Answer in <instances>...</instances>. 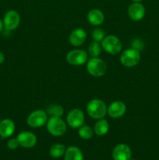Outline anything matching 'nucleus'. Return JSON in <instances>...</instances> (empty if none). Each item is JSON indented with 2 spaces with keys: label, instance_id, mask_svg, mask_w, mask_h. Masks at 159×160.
<instances>
[{
  "label": "nucleus",
  "instance_id": "nucleus-1",
  "mask_svg": "<svg viewBox=\"0 0 159 160\" xmlns=\"http://www.w3.org/2000/svg\"><path fill=\"white\" fill-rule=\"evenodd\" d=\"M86 111L90 117L94 120L104 118L107 114L108 107L104 101L99 98H94L87 103Z\"/></svg>",
  "mask_w": 159,
  "mask_h": 160
},
{
  "label": "nucleus",
  "instance_id": "nucleus-2",
  "mask_svg": "<svg viewBox=\"0 0 159 160\" xmlns=\"http://www.w3.org/2000/svg\"><path fill=\"white\" fill-rule=\"evenodd\" d=\"M47 131L51 135L60 137L66 132V123L61 117H50L46 123Z\"/></svg>",
  "mask_w": 159,
  "mask_h": 160
},
{
  "label": "nucleus",
  "instance_id": "nucleus-3",
  "mask_svg": "<svg viewBox=\"0 0 159 160\" xmlns=\"http://www.w3.org/2000/svg\"><path fill=\"white\" fill-rule=\"evenodd\" d=\"M87 70L94 78L104 76L107 71V64L99 57H91L87 62Z\"/></svg>",
  "mask_w": 159,
  "mask_h": 160
},
{
  "label": "nucleus",
  "instance_id": "nucleus-4",
  "mask_svg": "<svg viewBox=\"0 0 159 160\" xmlns=\"http://www.w3.org/2000/svg\"><path fill=\"white\" fill-rule=\"evenodd\" d=\"M101 44L102 48L106 52L113 56L118 54L122 51L123 48L121 41L115 35L105 36Z\"/></svg>",
  "mask_w": 159,
  "mask_h": 160
},
{
  "label": "nucleus",
  "instance_id": "nucleus-5",
  "mask_svg": "<svg viewBox=\"0 0 159 160\" xmlns=\"http://www.w3.org/2000/svg\"><path fill=\"white\" fill-rule=\"evenodd\" d=\"M48 120V115L46 111L42 109H37L30 113L26 118V123L29 127L33 128H41L46 125Z\"/></svg>",
  "mask_w": 159,
  "mask_h": 160
},
{
  "label": "nucleus",
  "instance_id": "nucleus-6",
  "mask_svg": "<svg viewBox=\"0 0 159 160\" xmlns=\"http://www.w3.org/2000/svg\"><path fill=\"white\" fill-rule=\"evenodd\" d=\"M120 62L126 67H133L140 61V53L134 48L125 49L120 55Z\"/></svg>",
  "mask_w": 159,
  "mask_h": 160
},
{
  "label": "nucleus",
  "instance_id": "nucleus-7",
  "mask_svg": "<svg viewBox=\"0 0 159 160\" xmlns=\"http://www.w3.org/2000/svg\"><path fill=\"white\" fill-rule=\"evenodd\" d=\"M66 61L73 66H82L87 63L88 54L83 49H73L66 54Z\"/></svg>",
  "mask_w": 159,
  "mask_h": 160
},
{
  "label": "nucleus",
  "instance_id": "nucleus-8",
  "mask_svg": "<svg viewBox=\"0 0 159 160\" xmlns=\"http://www.w3.org/2000/svg\"><path fill=\"white\" fill-rule=\"evenodd\" d=\"M84 121H85V116L81 109H73L67 114L66 123L70 128L78 129L84 125Z\"/></svg>",
  "mask_w": 159,
  "mask_h": 160
},
{
  "label": "nucleus",
  "instance_id": "nucleus-9",
  "mask_svg": "<svg viewBox=\"0 0 159 160\" xmlns=\"http://www.w3.org/2000/svg\"><path fill=\"white\" fill-rule=\"evenodd\" d=\"M3 24L4 28L8 31L15 30L19 26L20 22V14L17 11L11 9L5 13L3 17Z\"/></svg>",
  "mask_w": 159,
  "mask_h": 160
},
{
  "label": "nucleus",
  "instance_id": "nucleus-10",
  "mask_svg": "<svg viewBox=\"0 0 159 160\" xmlns=\"http://www.w3.org/2000/svg\"><path fill=\"white\" fill-rule=\"evenodd\" d=\"M126 112V106L123 102L115 101L108 106L107 113L112 119H118L125 115Z\"/></svg>",
  "mask_w": 159,
  "mask_h": 160
},
{
  "label": "nucleus",
  "instance_id": "nucleus-11",
  "mask_svg": "<svg viewBox=\"0 0 159 160\" xmlns=\"http://www.w3.org/2000/svg\"><path fill=\"white\" fill-rule=\"evenodd\" d=\"M17 140L20 146L25 148H31L37 144V137L30 131H23L17 135Z\"/></svg>",
  "mask_w": 159,
  "mask_h": 160
},
{
  "label": "nucleus",
  "instance_id": "nucleus-12",
  "mask_svg": "<svg viewBox=\"0 0 159 160\" xmlns=\"http://www.w3.org/2000/svg\"><path fill=\"white\" fill-rule=\"evenodd\" d=\"M128 17L133 21H140L145 16V7L140 2H132L128 8Z\"/></svg>",
  "mask_w": 159,
  "mask_h": 160
},
{
  "label": "nucleus",
  "instance_id": "nucleus-13",
  "mask_svg": "<svg viewBox=\"0 0 159 160\" xmlns=\"http://www.w3.org/2000/svg\"><path fill=\"white\" fill-rule=\"evenodd\" d=\"M112 157L114 160H130L132 152L130 148L126 144H118L114 148Z\"/></svg>",
  "mask_w": 159,
  "mask_h": 160
},
{
  "label": "nucleus",
  "instance_id": "nucleus-14",
  "mask_svg": "<svg viewBox=\"0 0 159 160\" xmlns=\"http://www.w3.org/2000/svg\"><path fill=\"white\" fill-rule=\"evenodd\" d=\"M87 32L83 28H76L70 33L69 42L73 46L78 47L82 45L87 39Z\"/></svg>",
  "mask_w": 159,
  "mask_h": 160
},
{
  "label": "nucleus",
  "instance_id": "nucleus-15",
  "mask_svg": "<svg viewBox=\"0 0 159 160\" xmlns=\"http://www.w3.org/2000/svg\"><path fill=\"white\" fill-rule=\"evenodd\" d=\"M16 126L10 119H4L0 121V136L2 138H9L15 132Z\"/></svg>",
  "mask_w": 159,
  "mask_h": 160
},
{
  "label": "nucleus",
  "instance_id": "nucleus-16",
  "mask_svg": "<svg viewBox=\"0 0 159 160\" xmlns=\"http://www.w3.org/2000/svg\"><path fill=\"white\" fill-rule=\"evenodd\" d=\"M87 20L93 26H99L104 20V15L98 9H92L87 13Z\"/></svg>",
  "mask_w": 159,
  "mask_h": 160
},
{
  "label": "nucleus",
  "instance_id": "nucleus-17",
  "mask_svg": "<svg viewBox=\"0 0 159 160\" xmlns=\"http://www.w3.org/2000/svg\"><path fill=\"white\" fill-rule=\"evenodd\" d=\"M65 160H84L82 151L76 146H70L65 149Z\"/></svg>",
  "mask_w": 159,
  "mask_h": 160
},
{
  "label": "nucleus",
  "instance_id": "nucleus-18",
  "mask_svg": "<svg viewBox=\"0 0 159 160\" xmlns=\"http://www.w3.org/2000/svg\"><path fill=\"white\" fill-rule=\"evenodd\" d=\"M109 131V123L107 120L104 118L98 120V121L95 123L94 131V134L98 136H104L107 134Z\"/></svg>",
  "mask_w": 159,
  "mask_h": 160
},
{
  "label": "nucleus",
  "instance_id": "nucleus-19",
  "mask_svg": "<svg viewBox=\"0 0 159 160\" xmlns=\"http://www.w3.org/2000/svg\"><path fill=\"white\" fill-rule=\"evenodd\" d=\"M65 149L66 148H65V145L63 144H54L50 148V156L52 158H55V159H59V158H60L61 156H62L65 154Z\"/></svg>",
  "mask_w": 159,
  "mask_h": 160
},
{
  "label": "nucleus",
  "instance_id": "nucleus-20",
  "mask_svg": "<svg viewBox=\"0 0 159 160\" xmlns=\"http://www.w3.org/2000/svg\"><path fill=\"white\" fill-rule=\"evenodd\" d=\"M46 112L50 117H61L64 114V109L60 105L51 104L47 107Z\"/></svg>",
  "mask_w": 159,
  "mask_h": 160
},
{
  "label": "nucleus",
  "instance_id": "nucleus-21",
  "mask_svg": "<svg viewBox=\"0 0 159 160\" xmlns=\"http://www.w3.org/2000/svg\"><path fill=\"white\" fill-rule=\"evenodd\" d=\"M94 134V129H92L88 125L84 124L80 128H78V135L84 140H89V139L92 138Z\"/></svg>",
  "mask_w": 159,
  "mask_h": 160
},
{
  "label": "nucleus",
  "instance_id": "nucleus-22",
  "mask_svg": "<svg viewBox=\"0 0 159 160\" xmlns=\"http://www.w3.org/2000/svg\"><path fill=\"white\" fill-rule=\"evenodd\" d=\"M101 51H102V46L100 42H94L89 45L88 46V54L90 55L91 57H99L101 55Z\"/></svg>",
  "mask_w": 159,
  "mask_h": 160
},
{
  "label": "nucleus",
  "instance_id": "nucleus-23",
  "mask_svg": "<svg viewBox=\"0 0 159 160\" xmlns=\"http://www.w3.org/2000/svg\"><path fill=\"white\" fill-rule=\"evenodd\" d=\"M104 32L101 28H95L91 33V38L94 42H101L103 39L104 38Z\"/></svg>",
  "mask_w": 159,
  "mask_h": 160
},
{
  "label": "nucleus",
  "instance_id": "nucleus-24",
  "mask_svg": "<svg viewBox=\"0 0 159 160\" xmlns=\"http://www.w3.org/2000/svg\"><path fill=\"white\" fill-rule=\"evenodd\" d=\"M131 48H134V49L137 50V51L140 52L141 50L143 49L144 48V43L143 41L140 38H134L133 40L131 41Z\"/></svg>",
  "mask_w": 159,
  "mask_h": 160
},
{
  "label": "nucleus",
  "instance_id": "nucleus-25",
  "mask_svg": "<svg viewBox=\"0 0 159 160\" xmlns=\"http://www.w3.org/2000/svg\"><path fill=\"white\" fill-rule=\"evenodd\" d=\"M20 144H19L18 140L17 138H11L7 142V146L9 149L11 150H15L17 149L19 147Z\"/></svg>",
  "mask_w": 159,
  "mask_h": 160
},
{
  "label": "nucleus",
  "instance_id": "nucleus-26",
  "mask_svg": "<svg viewBox=\"0 0 159 160\" xmlns=\"http://www.w3.org/2000/svg\"><path fill=\"white\" fill-rule=\"evenodd\" d=\"M5 61V55L2 52H0V64L3 63Z\"/></svg>",
  "mask_w": 159,
  "mask_h": 160
},
{
  "label": "nucleus",
  "instance_id": "nucleus-27",
  "mask_svg": "<svg viewBox=\"0 0 159 160\" xmlns=\"http://www.w3.org/2000/svg\"><path fill=\"white\" fill-rule=\"evenodd\" d=\"M3 28H4V24H3V21H2V20L0 19V32L3 31Z\"/></svg>",
  "mask_w": 159,
  "mask_h": 160
},
{
  "label": "nucleus",
  "instance_id": "nucleus-28",
  "mask_svg": "<svg viewBox=\"0 0 159 160\" xmlns=\"http://www.w3.org/2000/svg\"><path fill=\"white\" fill-rule=\"evenodd\" d=\"M131 1H132L133 2H142L143 0H131Z\"/></svg>",
  "mask_w": 159,
  "mask_h": 160
},
{
  "label": "nucleus",
  "instance_id": "nucleus-29",
  "mask_svg": "<svg viewBox=\"0 0 159 160\" xmlns=\"http://www.w3.org/2000/svg\"><path fill=\"white\" fill-rule=\"evenodd\" d=\"M130 160H135V159H132V158H131Z\"/></svg>",
  "mask_w": 159,
  "mask_h": 160
},
{
  "label": "nucleus",
  "instance_id": "nucleus-30",
  "mask_svg": "<svg viewBox=\"0 0 159 160\" xmlns=\"http://www.w3.org/2000/svg\"><path fill=\"white\" fill-rule=\"evenodd\" d=\"M0 119H1V117H0Z\"/></svg>",
  "mask_w": 159,
  "mask_h": 160
}]
</instances>
